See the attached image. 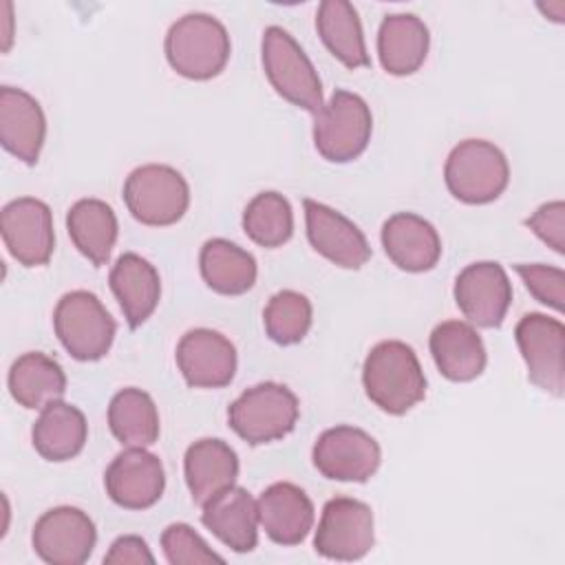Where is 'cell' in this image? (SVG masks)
Returning <instances> with one entry per match:
<instances>
[{
  "instance_id": "obj_1",
  "label": "cell",
  "mask_w": 565,
  "mask_h": 565,
  "mask_svg": "<svg viewBox=\"0 0 565 565\" xmlns=\"http://www.w3.org/2000/svg\"><path fill=\"white\" fill-rule=\"evenodd\" d=\"M366 397L388 415H404L426 395V377L419 360L402 340L377 342L362 366Z\"/></svg>"
},
{
  "instance_id": "obj_2",
  "label": "cell",
  "mask_w": 565,
  "mask_h": 565,
  "mask_svg": "<svg viewBox=\"0 0 565 565\" xmlns=\"http://www.w3.org/2000/svg\"><path fill=\"white\" fill-rule=\"evenodd\" d=\"M166 60L181 77L205 82L216 77L230 60L227 29L210 13H188L166 33Z\"/></svg>"
},
{
  "instance_id": "obj_3",
  "label": "cell",
  "mask_w": 565,
  "mask_h": 565,
  "mask_svg": "<svg viewBox=\"0 0 565 565\" xmlns=\"http://www.w3.org/2000/svg\"><path fill=\"white\" fill-rule=\"evenodd\" d=\"M448 192L468 205L497 201L510 181L505 154L486 139L459 141L444 166Z\"/></svg>"
},
{
  "instance_id": "obj_4",
  "label": "cell",
  "mask_w": 565,
  "mask_h": 565,
  "mask_svg": "<svg viewBox=\"0 0 565 565\" xmlns=\"http://www.w3.org/2000/svg\"><path fill=\"white\" fill-rule=\"evenodd\" d=\"M298 397L289 386L260 382L230 404L227 422L243 441L260 446L287 437L298 422Z\"/></svg>"
},
{
  "instance_id": "obj_5",
  "label": "cell",
  "mask_w": 565,
  "mask_h": 565,
  "mask_svg": "<svg viewBox=\"0 0 565 565\" xmlns=\"http://www.w3.org/2000/svg\"><path fill=\"white\" fill-rule=\"evenodd\" d=\"M263 68L274 90L289 104L318 113L322 102V82L302 46L282 26H267L260 44Z\"/></svg>"
},
{
  "instance_id": "obj_6",
  "label": "cell",
  "mask_w": 565,
  "mask_h": 565,
  "mask_svg": "<svg viewBox=\"0 0 565 565\" xmlns=\"http://www.w3.org/2000/svg\"><path fill=\"white\" fill-rule=\"evenodd\" d=\"M53 329L71 358L95 362L110 351L117 324L93 291L75 289L57 300Z\"/></svg>"
},
{
  "instance_id": "obj_7",
  "label": "cell",
  "mask_w": 565,
  "mask_h": 565,
  "mask_svg": "<svg viewBox=\"0 0 565 565\" xmlns=\"http://www.w3.org/2000/svg\"><path fill=\"white\" fill-rule=\"evenodd\" d=\"M371 132L373 115L369 104L360 95L338 88L316 113L313 146L322 159L347 163L366 150Z\"/></svg>"
},
{
  "instance_id": "obj_8",
  "label": "cell",
  "mask_w": 565,
  "mask_h": 565,
  "mask_svg": "<svg viewBox=\"0 0 565 565\" xmlns=\"http://www.w3.org/2000/svg\"><path fill=\"white\" fill-rule=\"evenodd\" d=\"M124 203L139 223L166 227L181 221L188 212L190 188L172 166L146 163L126 177Z\"/></svg>"
},
{
  "instance_id": "obj_9",
  "label": "cell",
  "mask_w": 565,
  "mask_h": 565,
  "mask_svg": "<svg viewBox=\"0 0 565 565\" xmlns=\"http://www.w3.org/2000/svg\"><path fill=\"white\" fill-rule=\"evenodd\" d=\"M521 358L532 384L554 397L565 388V327L545 313H525L514 329Z\"/></svg>"
},
{
  "instance_id": "obj_10",
  "label": "cell",
  "mask_w": 565,
  "mask_h": 565,
  "mask_svg": "<svg viewBox=\"0 0 565 565\" xmlns=\"http://www.w3.org/2000/svg\"><path fill=\"white\" fill-rule=\"evenodd\" d=\"M373 510L351 497H333L324 503L313 547L331 561H360L375 543Z\"/></svg>"
},
{
  "instance_id": "obj_11",
  "label": "cell",
  "mask_w": 565,
  "mask_h": 565,
  "mask_svg": "<svg viewBox=\"0 0 565 565\" xmlns=\"http://www.w3.org/2000/svg\"><path fill=\"white\" fill-rule=\"evenodd\" d=\"M311 459L316 470L331 481H369L382 461L380 444L362 428L333 426L313 444Z\"/></svg>"
},
{
  "instance_id": "obj_12",
  "label": "cell",
  "mask_w": 565,
  "mask_h": 565,
  "mask_svg": "<svg viewBox=\"0 0 565 565\" xmlns=\"http://www.w3.org/2000/svg\"><path fill=\"white\" fill-rule=\"evenodd\" d=\"M97 530L93 519L73 505L46 510L33 525L31 543L49 565H82L93 554Z\"/></svg>"
},
{
  "instance_id": "obj_13",
  "label": "cell",
  "mask_w": 565,
  "mask_h": 565,
  "mask_svg": "<svg viewBox=\"0 0 565 565\" xmlns=\"http://www.w3.org/2000/svg\"><path fill=\"white\" fill-rule=\"evenodd\" d=\"M0 232L9 254L24 267L46 265L55 249L51 207L35 196L9 201L0 214Z\"/></svg>"
},
{
  "instance_id": "obj_14",
  "label": "cell",
  "mask_w": 565,
  "mask_h": 565,
  "mask_svg": "<svg viewBox=\"0 0 565 565\" xmlns=\"http://www.w3.org/2000/svg\"><path fill=\"white\" fill-rule=\"evenodd\" d=\"M452 294L463 318L477 327L494 329L510 309L512 282L499 263L481 260L459 271Z\"/></svg>"
},
{
  "instance_id": "obj_15",
  "label": "cell",
  "mask_w": 565,
  "mask_h": 565,
  "mask_svg": "<svg viewBox=\"0 0 565 565\" xmlns=\"http://www.w3.org/2000/svg\"><path fill=\"white\" fill-rule=\"evenodd\" d=\"M307 238L311 247L342 269H360L371 258V245L362 230L338 210L305 199Z\"/></svg>"
},
{
  "instance_id": "obj_16",
  "label": "cell",
  "mask_w": 565,
  "mask_h": 565,
  "mask_svg": "<svg viewBox=\"0 0 565 565\" xmlns=\"http://www.w3.org/2000/svg\"><path fill=\"white\" fill-rule=\"evenodd\" d=\"M106 494L126 510L152 508L166 488L163 463L146 448L121 450L104 475Z\"/></svg>"
},
{
  "instance_id": "obj_17",
  "label": "cell",
  "mask_w": 565,
  "mask_h": 565,
  "mask_svg": "<svg viewBox=\"0 0 565 565\" xmlns=\"http://www.w3.org/2000/svg\"><path fill=\"white\" fill-rule=\"evenodd\" d=\"M177 366L192 388H223L236 373V349L218 331L192 329L177 344Z\"/></svg>"
},
{
  "instance_id": "obj_18",
  "label": "cell",
  "mask_w": 565,
  "mask_h": 565,
  "mask_svg": "<svg viewBox=\"0 0 565 565\" xmlns=\"http://www.w3.org/2000/svg\"><path fill=\"white\" fill-rule=\"evenodd\" d=\"M380 238L386 256L402 271H428L441 256V238L437 230L413 212H397L388 216L382 225Z\"/></svg>"
},
{
  "instance_id": "obj_19",
  "label": "cell",
  "mask_w": 565,
  "mask_h": 565,
  "mask_svg": "<svg viewBox=\"0 0 565 565\" xmlns=\"http://www.w3.org/2000/svg\"><path fill=\"white\" fill-rule=\"evenodd\" d=\"M46 119L40 102L22 88H0V143L15 159L33 166L44 146Z\"/></svg>"
},
{
  "instance_id": "obj_20",
  "label": "cell",
  "mask_w": 565,
  "mask_h": 565,
  "mask_svg": "<svg viewBox=\"0 0 565 565\" xmlns=\"http://www.w3.org/2000/svg\"><path fill=\"white\" fill-rule=\"evenodd\" d=\"M258 523L278 545H298L313 525V503L302 488L289 481H276L265 488L256 501Z\"/></svg>"
},
{
  "instance_id": "obj_21",
  "label": "cell",
  "mask_w": 565,
  "mask_h": 565,
  "mask_svg": "<svg viewBox=\"0 0 565 565\" xmlns=\"http://www.w3.org/2000/svg\"><path fill=\"white\" fill-rule=\"evenodd\" d=\"M201 508L203 525L230 550L252 552L256 547L260 525L258 508L245 488L232 486L205 501Z\"/></svg>"
},
{
  "instance_id": "obj_22",
  "label": "cell",
  "mask_w": 565,
  "mask_h": 565,
  "mask_svg": "<svg viewBox=\"0 0 565 565\" xmlns=\"http://www.w3.org/2000/svg\"><path fill=\"white\" fill-rule=\"evenodd\" d=\"M183 475L192 501L203 505L218 492L234 486L238 477V455L227 441L203 437L188 446L183 457Z\"/></svg>"
},
{
  "instance_id": "obj_23",
  "label": "cell",
  "mask_w": 565,
  "mask_h": 565,
  "mask_svg": "<svg viewBox=\"0 0 565 565\" xmlns=\"http://www.w3.org/2000/svg\"><path fill=\"white\" fill-rule=\"evenodd\" d=\"M108 282L130 329L141 327L159 305V271L150 260L135 252H126L115 260Z\"/></svg>"
},
{
  "instance_id": "obj_24",
  "label": "cell",
  "mask_w": 565,
  "mask_h": 565,
  "mask_svg": "<svg viewBox=\"0 0 565 565\" xmlns=\"http://www.w3.org/2000/svg\"><path fill=\"white\" fill-rule=\"evenodd\" d=\"M430 355L439 373L450 382H470L486 369V347L472 324L446 320L428 338Z\"/></svg>"
},
{
  "instance_id": "obj_25",
  "label": "cell",
  "mask_w": 565,
  "mask_h": 565,
  "mask_svg": "<svg viewBox=\"0 0 565 565\" xmlns=\"http://www.w3.org/2000/svg\"><path fill=\"white\" fill-rule=\"evenodd\" d=\"M430 33L415 13L384 15L377 31V55L386 73L404 77L419 71L428 55Z\"/></svg>"
},
{
  "instance_id": "obj_26",
  "label": "cell",
  "mask_w": 565,
  "mask_h": 565,
  "mask_svg": "<svg viewBox=\"0 0 565 565\" xmlns=\"http://www.w3.org/2000/svg\"><path fill=\"white\" fill-rule=\"evenodd\" d=\"M86 437L88 424L84 413L77 406L66 404L62 399L46 404L31 430L33 448L46 461L73 459L75 455L82 452Z\"/></svg>"
},
{
  "instance_id": "obj_27",
  "label": "cell",
  "mask_w": 565,
  "mask_h": 565,
  "mask_svg": "<svg viewBox=\"0 0 565 565\" xmlns=\"http://www.w3.org/2000/svg\"><path fill=\"white\" fill-rule=\"evenodd\" d=\"M9 393L24 408H44L62 399L66 391V375L57 360L42 351L22 353L9 369Z\"/></svg>"
},
{
  "instance_id": "obj_28",
  "label": "cell",
  "mask_w": 565,
  "mask_h": 565,
  "mask_svg": "<svg viewBox=\"0 0 565 565\" xmlns=\"http://www.w3.org/2000/svg\"><path fill=\"white\" fill-rule=\"evenodd\" d=\"M316 29L322 44L347 68L371 66L355 7L347 0H322L316 11Z\"/></svg>"
},
{
  "instance_id": "obj_29",
  "label": "cell",
  "mask_w": 565,
  "mask_h": 565,
  "mask_svg": "<svg viewBox=\"0 0 565 565\" xmlns=\"http://www.w3.org/2000/svg\"><path fill=\"white\" fill-rule=\"evenodd\" d=\"M66 230L82 256L95 267L108 263L117 241V216L102 199H79L66 214Z\"/></svg>"
},
{
  "instance_id": "obj_30",
  "label": "cell",
  "mask_w": 565,
  "mask_h": 565,
  "mask_svg": "<svg viewBox=\"0 0 565 565\" xmlns=\"http://www.w3.org/2000/svg\"><path fill=\"white\" fill-rule=\"evenodd\" d=\"M199 267L205 285L223 296H241L256 282L254 256L227 238H210L201 247Z\"/></svg>"
},
{
  "instance_id": "obj_31",
  "label": "cell",
  "mask_w": 565,
  "mask_h": 565,
  "mask_svg": "<svg viewBox=\"0 0 565 565\" xmlns=\"http://www.w3.org/2000/svg\"><path fill=\"white\" fill-rule=\"evenodd\" d=\"M113 437L128 448H146L159 439V413L152 397L135 386L121 388L108 404Z\"/></svg>"
},
{
  "instance_id": "obj_32",
  "label": "cell",
  "mask_w": 565,
  "mask_h": 565,
  "mask_svg": "<svg viewBox=\"0 0 565 565\" xmlns=\"http://www.w3.org/2000/svg\"><path fill=\"white\" fill-rule=\"evenodd\" d=\"M243 230L260 247H280L294 234L289 201L274 190L256 194L243 210Z\"/></svg>"
},
{
  "instance_id": "obj_33",
  "label": "cell",
  "mask_w": 565,
  "mask_h": 565,
  "mask_svg": "<svg viewBox=\"0 0 565 565\" xmlns=\"http://www.w3.org/2000/svg\"><path fill=\"white\" fill-rule=\"evenodd\" d=\"M313 309L305 294L282 289L274 294L263 311V324L267 335L282 347L300 342L311 327Z\"/></svg>"
},
{
  "instance_id": "obj_34",
  "label": "cell",
  "mask_w": 565,
  "mask_h": 565,
  "mask_svg": "<svg viewBox=\"0 0 565 565\" xmlns=\"http://www.w3.org/2000/svg\"><path fill=\"white\" fill-rule=\"evenodd\" d=\"M161 547L170 565L223 563V556L210 550V545L188 523L168 525L161 534Z\"/></svg>"
},
{
  "instance_id": "obj_35",
  "label": "cell",
  "mask_w": 565,
  "mask_h": 565,
  "mask_svg": "<svg viewBox=\"0 0 565 565\" xmlns=\"http://www.w3.org/2000/svg\"><path fill=\"white\" fill-rule=\"evenodd\" d=\"M514 271L525 282L527 291L550 309L563 313L565 309V271L554 265H514Z\"/></svg>"
},
{
  "instance_id": "obj_36",
  "label": "cell",
  "mask_w": 565,
  "mask_h": 565,
  "mask_svg": "<svg viewBox=\"0 0 565 565\" xmlns=\"http://www.w3.org/2000/svg\"><path fill=\"white\" fill-rule=\"evenodd\" d=\"M525 225L556 254L565 252V203L563 201L543 203L530 218H525Z\"/></svg>"
},
{
  "instance_id": "obj_37",
  "label": "cell",
  "mask_w": 565,
  "mask_h": 565,
  "mask_svg": "<svg viewBox=\"0 0 565 565\" xmlns=\"http://www.w3.org/2000/svg\"><path fill=\"white\" fill-rule=\"evenodd\" d=\"M104 563H117V565H124V563L152 565V563H154V556H152L148 543H146L141 536L128 534V536H119V539L110 545V550H108L106 556H104Z\"/></svg>"
}]
</instances>
